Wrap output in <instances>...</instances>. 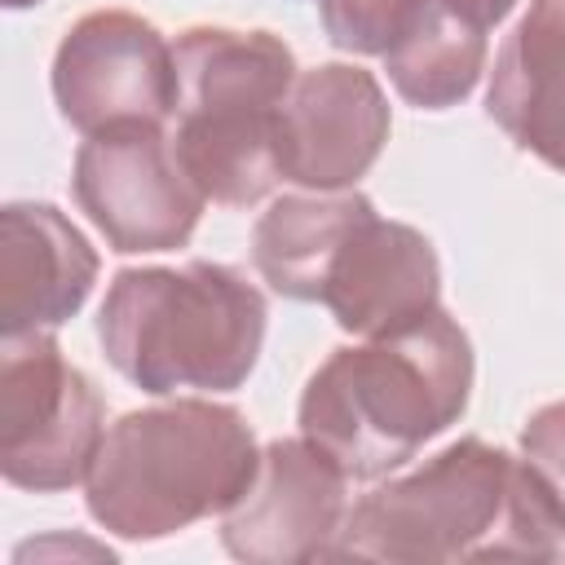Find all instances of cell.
<instances>
[{
	"label": "cell",
	"mask_w": 565,
	"mask_h": 565,
	"mask_svg": "<svg viewBox=\"0 0 565 565\" xmlns=\"http://www.w3.org/2000/svg\"><path fill=\"white\" fill-rule=\"evenodd\" d=\"M486 110L521 150L565 172V0H530L494 57Z\"/></svg>",
	"instance_id": "13"
},
{
	"label": "cell",
	"mask_w": 565,
	"mask_h": 565,
	"mask_svg": "<svg viewBox=\"0 0 565 565\" xmlns=\"http://www.w3.org/2000/svg\"><path fill=\"white\" fill-rule=\"evenodd\" d=\"M366 212H375V203L358 190H309L274 199L252 230V260L260 278L287 300H322L327 269Z\"/></svg>",
	"instance_id": "14"
},
{
	"label": "cell",
	"mask_w": 565,
	"mask_h": 565,
	"mask_svg": "<svg viewBox=\"0 0 565 565\" xmlns=\"http://www.w3.org/2000/svg\"><path fill=\"white\" fill-rule=\"evenodd\" d=\"M265 318V296L234 265H146L119 269L106 287L97 340L110 366L150 397L234 393L256 371Z\"/></svg>",
	"instance_id": "4"
},
{
	"label": "cell",
	"mask_w": 565,
	"mask_h": 565,
	"mask_svg": "<svg viewBox=\"0 0 565 565\" xmlns=\"http://www.w3.org/2000/svg\"><path fill=\"white\" fill-rule=\"evenodd\" d=\"M349 472L300 437L260 450V468L243 499L221 516V543L247 565H305L335 547L349 516Z\"/></svg>",
	"instance_id": "9"
},
{
	"label": "cell",
	"mask_w": 565,
	"mask_h": 565,
	"mask_svg": "<svg viewBox=\"0 0 565 565\" xmlns=\"http://www.w3.org/2000/svg\"><path fill=\"white\" fill-rule=\"evenodd\" d=\"M472 340L446 313L335 349L300 393V433L353 481H375L446 433L472 397Z\"/></svg>",
	"instance_id": "2"
},
{
	"label": "cell",
	"mask_w": 565,
	"mask_h": 565,
	"mask_svg": "<svg viewBox=\"0 0 565 565\" xmlns=\"http://www.w3.org/2000/svg\"><path fill=\"white\" fill-rule=\"evenodd\" d=\"M53 102L84 137L124 124L163 128L177 115V53L128 9L84 13L53 53Z\"/></svg>",
	"instance_id": "8"
},
{
	"label": "cell",
	"mask_w": 565,
	"mask_h": 565,
	"mask_svg": "<svg viewBox=\"0 0 565 565\" xmlns=\"http://www.w3.org/2000/svg\"><path fill=\"white\" fill-rule=\"evenodd\" d=\"M331 556L388 565L561 561L565 516L525 455L463 437L349 503Z\"/></svg>",
	"instance_id": "1"
},
{
	"label": "cell",
	"mask_w": 565,
	"mask_h": 565,
	"mask_svg": "<svg viewBox=\"0 0 565 565\" xmlns=\"http://www.w3.org/2000/svg\"><path fill=\"white\" fill-rule=\"evenodd\" d=\"M433 0H318L327 40L344 53H388Z\"/></svg>",
	"instance_id": "16"
},
{
	"label": "cell",
	"mask_w": 565,
	"mask_h": 565,
	"mask_svg": "<svg viewBox=\"0 0 565 565\" xmlns=\"http://www.w3.org/2000/svg\"><path fill=\"white\" fill-rule=\"evenodd\" d=\"M177 53L172 154L194 190L225 207L260 203L278 181V110L296 57L274 31L190 26Z\"/></svg>",
	"instance_id": "5"
},
{
	"label": "cell",
	"mask_w": 565,
	"mask_h": 565,
	"mask_svg": "<svg viewBox=\"0 0 565 565\" xmlns=\"http://www.w3.org/2000/svg\"><path fill=\"white\" fill-rule=\"evenodd\" d=\"M97 252L53 203L0 207V335L53 331L97 282Z\"/></svg>",
	"instance_id": "12"
},
{
	"label": "cell",
	"mask_w": 565,
	"mask_h": 565,
	"mask_svg": "<svg viewBox=\"0 0 565 565\" xmlns=\"http://www.w3.org/2000/svg\"><path fill=\"white\" fill-rule=\"evenodd\" d=\"M380 79L349 62L300 71L278 110V172L305 190H353L388 141Z\"/></svg>",
	"instance_id": "10"
},
{
	"label": "cell",
	"mask_w": 565,
	"mask_h": 565,
	"mask_svg": "<svg viewBox=\"0 0 565 565\" xmlns=\"http://www.w3.org/2000/svg\"><path fill=\"white\" fill-rule=\"evenodd\" d=\"M441 300V265L433 243L402 221L366 212L340 243L322 300L349 335H388L428 318Z\"/></svg>",
	"instance_id": "11"
},
{
	"label": "cell",
	"mask_w": 565,
	"mask_h": 565,
	"mask_svg": "<svg viewBox=\"0 0 565 565\" xmlns=\"http://www.w3.org/2000/svg\"><path fill=\"white\" fill-rule=\"evenodd\" d=\"M521 455L543 477L565 516V402H547L530 415V424L521 428Z\"/></svg>",
	"instance_id": "17"
},
{
	"label": "cell",
	"mask_w": 565,
	"mask_h": 565,
	"mask_svg": "<svg viewBox=\"0 0 565 565\" xmlns=\"http://www.w3.org/2000/svg\"><path fill=\"white\" fill-rule=\"evenodd\" d=\"M9 9H26V4H40V0H4Z\"/></svg>",
	"instance_id": "19"
},
{
	"label": "cell",
	"mask_w": 565,
	"mask_h": 565,
	"mask_svg": "<svg viewBox=\"0 0 565 565\" xmlns=\"http://www.w3.org/2000/svg\"><path fill=\"white\" fill-rule=\"evenodd\" d=\"M71 190L119 256L185 247L207 203L181 172L172 137L159 124H124L84 137Z\"/></svg>",
	"instance_id": "7"
},
{
	"label": "cell",
	"mask_w": 565,
	"mask_h": 565,
	"mask_svg": "<svg viewBox=\"0 0 565 565\" xmlns=\"http://www.w3.org/2000/svg\"><path fill=\"white\" fill-rule=\"evenodd\" d=\"M93 380L66 362L49 331L0 344V472L18 490L53 494L88 477L106 437Z\"/></svg>",
	"instance_id": "6"
},
{
	"label": "cell",
	"mask_w": 565,
	"mask_h": 565,
	"mask_svg": "<svg viewBox=\"0 0 565 565\" xmlns=\"http://www.w3.org/2000/svg\"><path fill=\"white\" fill-rule=\"evenodd\" d=\"M437 4H441V9H450L455 18L472 22V26L490 31V26H499V22L512 13V4H516V0H437Z\"/></svg>",
	"instance_id": "18"
},
{
	"label": "cell",
	"mask_w": 565,
	"mask_h": 565,
	"mask_svg": "<svg viewBox=\"0 0 565 565\" xmlns=\"http://www.w3.org/2000/svg\"><path fill=\"white\" fill-rule=\"evenodd\" d=\"M486 31L455 18L437 0L411 22V31L384 53V71L402 102L419 110L459 106L486 71Z\"/></svg>",
	"instance_id": "15"
},
{
	"label": "cell",
	"mask_w": 565,
	"mask_h": 565,
	"mask_svg": "<svg viewBox=\"0 0 565 565\" xmlns=\"http://www.w3.org/2000/svg\"><path fill=\"white\" fill-rule=\"evenodd\" d=\"M260 468L243 411L177 397L119 415L84 477L88 516L128 543H154L203 516H225Z\"/></svg>",
	"instance_id": "3"
}]
</instances>
